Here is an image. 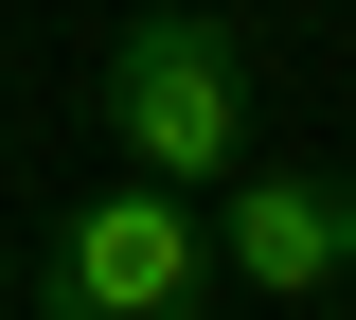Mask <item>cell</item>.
I'll use <instances>...</instances> for the list:
<instances>
[{"instance_id": "7a4b0ae2", "label": "cell", "mask_w": 356, "mask_h": 320, "mask_svg": "<svg viewBox=\"0 0 356 320\" xmlns=\"http://www.w3.org/2000/svg\"><path fill=\"white\" fill-rule=\"evenodd\" d=\"M36 320H214V231H196V196H72V214L36 231V285H18Z\"/></svg>"}, {"instance_id": "3957f363", "label": "cell", "mask_w": 356, "mask_h": 320, "mask_svg": "<svg viewBox=\"0 0 356 320\" xmlns=\"http://www.w3.org/2000/svg\"><path fill=\"white\" fill-rule=\"evenodd\" d=\"M214 285H250V303H339L356 285V178L339 160H250V178H214Z\"/></svg>"}, {"instance_id": "6da1fadb", "label": "cell", "mask_w": 356, "mask_h": 320, "mask_svg": "<svg viewBox=\"0 0 356 320\" xmlns=\"http://www.w3.org/2000/svg\"><path fill=\"white\" fill-rule=\"evenodd\" d=\"M89 107H107V160H125L143 196H214L250 178V36H232L214 0H143L125 36H107V71H89Z\"/></svg>"}, {"instance_id": "277c9868", "label": "cell", "mask_w": 356, "mask_h": 320, "mask_svg": "<svg viewBox=\"0 0 356 320\" xmlns=\"http://www.w3.org/2000/svg\"><path fill=\"white\" fill-rule=\"evenodd\" d=\"M0 303H18V231H0Z\"/></svg>"}]
</instances>
